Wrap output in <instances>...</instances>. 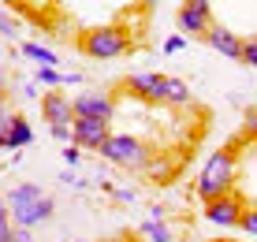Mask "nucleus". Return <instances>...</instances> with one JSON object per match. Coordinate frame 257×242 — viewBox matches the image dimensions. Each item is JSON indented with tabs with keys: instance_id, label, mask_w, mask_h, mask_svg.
<instances>
[{
	"instance_id": "1",
	"label": "nucleus",
	"mask_w": 257,
	"mask_h": 242,
	"mask_svg": "<svg viewBox=\"0 0 257 242\" xmlns=\"http://www.w3.org/2000/svg\"><path fill=\"white\" fill-rule=\"evenodd\" d=\"M8 212H12L15 227H38V223H49L52 212H56V201L52 194L41 190V183H19L8 190Z\"/></svg>"
},
{
	"instance_id": "2",
	"label": "nucleus",
	"mask_w": 257,
	"mask_h": 242,
	"mask_svg": "<svg viewBox=\"0 0 257 242\" xmlns=\"http://www.w3.org/2000/svg\"><path fill=\"white\" fill-rule=\"evenodd\" d=\"M231 186H235V149L224 146V149H216V153H209L205 164H201V172H198V198L212 201V198H220V194H227Z\"/></svg>"
},
{
	"instance_id": "3",
	"label": "nucleus",
	"mask_w": 257,
	"mask_h": 242,
	"mask_svg": "<svg viewBox=\"0 0 257 242\" xmlns=\"http://www.w3.org/2000/svg\"><path fill=\"white\" fill-rule=\"evenodd\" d=\"M108 164L116 168H149V160H153V153H149L146 146L135 138V134H108V138L101 142V149H97Z\"/></svg>"
},
{
	"instance_id": "4",
	"label": "nucleus",
	"mask_w": 257,
	"mask_h": 242,
	"mask_svg": "<svg viewBox=\"0 0 257 242\" xmlns=\"http://www.w3.org/2000/svg\"><path fill=\"white\" fill-rule=\"evenodd\" d=\"M82 52L93 60H116L131 52V38L119 26H93V30L82 34Z\"/></svg>"
},
{
	"instance_id": "5",
	"label": "nucleus",
	"mask_w": 257,
	"mask_h": 242,
	"mask_svg": "<svg viewBox=\"0 0 257 242\" xmlns=\"http://www.w3.org/2000/svg\"><path fill=\"white\" fill-rule=\"evenodd\" d=\"M242 209H246V201L238 198L235 190H227V194H220V198L205 201V220L212 223V227H238Z\"/></svg>"
},
{
	"instance_id": "6",
	"label": "nucleus",
	"mask_w": 257,
	"mask_h": 242,
	"mask_svg": "<svg viewBox=\"0 0 257 242\" xmlns=\"http://www.w3.org/2000/svg\"><path fill=\"white\" fill-rule=\"evenodd\" d=\"M108 119H90V115H75L71 119V142L82 149H101V142L108 138Z\"/></svg>"
},
{
	"instance_id": "7",
	"label": "nucleus",
	"mask_w": 257,
	"mask_h": 242,
	"mask_svg": "<svg viewBox=\"0 0 257 242\" xmlns=\"http://www.w3.org/2000/svg\"><path fill=\"white\" fill-rule=\"evenodd\" d=\"M127 89L138 97V101L164 104V75H157V71H138V75H131Z\"/></svg>"
},
{
	"instance_id": "8",
	"label": "nucleus",
	"mask_w": 257,
	"mask_h": 242,
	"mask_svg": "<svg viewBox=\"0 0 257 242\" xmlns=\"http://www.w3.org/2000/svg\"><path fill=\"white\" fill-rule=\"evenodd\" d=\"M75 115H90V119H112L116 115V101L108 93H78L71 101Z\"/></svg>"
},
{
	"instance_id": "9",
	"label": "nucleus",
	"mask_w": 257,
	"mask_h": 242,
	"mask_svg": "<svg viewBox=\"0 0 257 242\" xmlns=\"http://www.w3.org/2000/svg\"><path fill=\"white\" fill-rule=\"evenodd\" d=\"M41 115H45L49 127H71V119H75L71 97L67 93H45L41 97Z\"/></svg>"
},
{
	"instance_id": "10",
	"label": "nucleus",
	"mask_w": 257,
	"mask_h": 242,
	"mask_svg": "<svg viewBox=\"0 0 257 242\" xmlns=\"http://www.w3.org/2000/svg\"><path fill=\"white\" fill-rule=\"evenodd\" d=\"M201 38H205V45H209V49H216L220 56H227V60H242V38H238V34H231L227 26H209Z\"/></svg>"
},
{
	"instance_id": "11",
	"label": "nucleus",
	"mask_w": 257,
	"mask_h": 242,
	"mask_svg": "<svg viewBox=\"0 0 257 242\" xmlns=\"http://www.w3.org/2000/svg\"><path fill=\"white\" fill-rule=\"evenodd\" d=\"M30 142H34V127L23 119L19 112H15V115H12V123L0 131V149H12V153H15V149L30 146Z\"/></svg>"
},
{
	"instance_id": "12",
	"label": "nucleus",
	"mask_w": 257,
	"mask_h": 242,
	"mask_svg": "<svg viewBox=\"0 0 257 242\" xmlns=\"http://www.w3.org/2000/svg\"><path fill=\"white\" fill-rule=\"evenodd\" d=\"M179 30L187 34V38H201V34L212 26V15H201V12H190V8H179Z\"/></svg>"
},
{
	"instance_id": "13",
	"label": "nucleus",
	"mask_w": 257,
	"mask_h": 242,
	"mask_svg": "<svg viewBox=\"0 0 257 242\" xmlns=\"http://www.w3.org/2000/svg\"><path fill=\"white\" fill-rule=\"evenodd\" d=\"M164 104L187 108V104H190V86L183 82V78H168V75H164Z\"/></svg>"
},
{
	"instance_id": "14",
	"label": "nucleus",
	"mask_w": 257,
	"mask_h": 242,
	"mask_svg": "<svg viewBox=\"0 0 257 242\" xmlns=\"http://www.w3.org/2000/svg\"><path fill=\"white\" fill-rule=\"evenodd\" d=\"M23 56H26V60H34L38 67H56V64H60L56 52L45 49V45H38V41H23Z\"/></svg>"
},
{
	"instance_id": "15",
	"label": "nucleus",
	"mask_w": 257,
	"mask_h": 242,
	"mask_svg": "<svg viewBox=\"0 0 257 242\" xmlns=\"http://www.w3.org/2000/svg\"><path fill=\"white\" fill-rule=\"evenodd\" d=\"M138 235H142V238H149V242H175L172 227H168L164 220H146V223L138 227Z\"/></svg>"
},
{
	"instance_id": "16",
	"label": "nucleus",
	"mask_w": 257,
	"mask_h": 242,
	"mask_svg": "<svg viewBox=\"0 0 257 242\" xmlns=\"http://www.w3.org/2000/svg\"><path fill=\"white\" fill-rule=\"evenodd\" d=\"M38 82L41 86H64V71H56V67H38Z\"/></svg>"
},
{
	"instance_id": "17",
	"label": "nucleus",
	"mask_w": 257,
	"mask_h": 242,
	"mask_svg": "<svg viewBox=\"0 0 257 242\" xmlns=\"http://www.w3.org/2000/svg\"><path fill=\"white\" fill-rule=\"evenodd\" d=\"M238 227L246 231V235H257V205H246L242 216H238Z\"/></svg>"
},
{
	"instance_id": "18",
	"label": "nucleus",
	"mask_w": 257,
	"mask_h": 242,
	"mask_svg": "<svg viewBox=\"0 0 257 242\" xmlns=\"http://www.w3.org/2000/svg\"><path fill=\"white\" fill-rule=\"evenodd\" d=\"M12 212H8V201L0 198V242H8V235H12Z\"/></svg>"
},
{
	"instance_id": "19",
	"label": "nucleus",
	"mask_w": 257,
	"mask_h": 242,
	"mask_svg": "<svg viewBox=\"0 0 257 242\" xmlns=\"http://www.w3.org/2000/svg\"><path fill=\"white\" fill-rule=\"evenodd\" d=\"M238 64H246V67H257V38L242 41V60H238Z\"/></svg>"
},
{
	"instance_id": "20",
	"label": "nucleus",
	"mask_w": 257,
	"mask_h": 242,
	"mask_svg": "<svg viewBox=\"0 0 257 242\" xmlns=\"http://www.w3.org/2000/svg\"><path fill=\"white\" fill-rule=\"evenodd\" d=\"M161 49L168 52V56H175V52H183V49H187V34H172V38H168V41L161 45Z\"/></svg>"
},
{
	"instance_id": "21",
	"label": "nucleus",
	"mask_w": 257,
	"mask_h": 242,
	"mask_svg": "<svg viewBox=\"0 0 257 242\" xmlns=\"http://www.w3.org/2000/svg\"><path fill=\"white\" fill-rule=\"evenodd\" d=\"M60 157H64V164H67V168H75L78 160H82V146H75V142H67V146H64V153H60Z\"/></svg>"
},
{
	"instance_id": "22",
	"label": "nucleus",
	"mask_w": 257,
	"mask_h": 242,
	"mask_svg": "<svg viewBox=\"0 0 257 242\" xmlns=\"http://www.w3.org/2000/svg\"><path fill=\"white\" fill-rule=\"evenodd\" d=\"M0 34H4V38H15V34H19V26H15V19H12V15L4 12V8H0Z\"/></svg>"
},
{
	"instance_id": "23",
	"label": "nucleus",
	"mask_w": 257,
	"mask_h": 242,
	"mask_svg": "<svg viewBox=\"0 0 257 242\" xmlns=\"http://www.w3.org/2000/svg\"><path fill=\"white\" fill-rule=\"evenodd\" d=\"M183 8H190V12H201V15H212V0H183Z\"/></svg>"
},
{
	"instance_id": "24",
	"label": "nucleus",
	"mask_w": 257,
	"mask_h": 242,
	"mask_svg": "<svg viewBox=\"0 0 257 242\" xmlns=\"http://www.w3.org/2000/svg\"><path fill=\"white\" fill-rule=\"evenodd\" d=\"M12 115H15V112H12V101H8V97H0V131L12 123Z\"/></svg>"
},
{
	"instance_id": "25",
	"label": "nucleus",
	"mask_w": 257,
	"mask_h": 242,
	"mask_svg": "<svg viewBox=\"0 0 257 242\" xmlns=\"http://www.w3.org/2000/svg\"><path fill=\"white\" fill-rule=\"evenodd\" d=\"M242 131L250 134V138H257V108H250V112H246V123H242Z\"/></svg>"
},
{
	"instance_id": "26",
	"label": "nucleus",
	"mask_w": 257,
	"mask_h": 242,
	"mask_svg": "<svg viewBox=\"0 0 257 242\" xmlns=\"http://www.w3.org/2000/svg\"><path fill=\"white\" fill-rule=\"evenodd\" d=\"M8 242H34V235H30V227H12Z\"/></svg>"
},
{
	"instance_id": "27",
	"label": "nucleus",
	"mask_w": 257,
	"mask_h": 242,
	"mask_svg": "<svg viewBox=\"0 0 257 242\" xmlns=\"http://www.w3.org/2000/svg\"><path fill=\"white\" fill-rule=\"evenodd\" d=\"M60 183H64V186H75V190H82V186H86L82 179H75V172H71V168H67L64 175H60Z\"/></svg>"
},
{
	"instance_id": "28",
	"label": "nucleus",
	"mask_w": 257,
	"mask_h": 242,
	"mask_svg": "<svg viewBox=\"0 0 257 242\" xmlns=\"http://www.w3.org/2000/svg\"><path fill=\"white\" fill-rule=\"evenodd\" d=\"M49 131H52V138H56V142H64V146L71 142V127H49Z\"/></svg>"
},
{
	"instance_id": "29",
	"label": "nucleus",
	"mask_w": 257,
	"mask_h": 242,
	"mask_svg": "<svg viewBox=\"0 0 257 242\" xmlns=\"http://www.w3.org/2000/svg\"><path fill=\"white\" fill-rule=\"evenodd\" d=\"M64 86L71 89V86H82V75H78V71H67L64 75Z\"/></svg>"
},
{
	"instance_id": "30",
	"label": "nucleus",
	"mask_w": 257,
	"mask_h": 242,
	"mask_svg": "<svg viewBox=\"0 0 257 242\" xmlns=\"http://www.w3.org/2000/svg\"><path fill=\"white\" fill-rule=\"evenodd\" d=\"M8 89H12V78H8V71L0 67V97H8Z\"/></svg>"
},
{
	"instance_id": "31",
	"label": "nucleus",
	"mask_w": 257,
	"mask_h": 242,
	"mask_svg": "<svg viewBox=\"0 0 257 242\" xmlns=\"http://www.w3.org/2000/svg\"><path fill=\"white\" fill-rule=\"evenodd\" d=\"M112 194H116L119 201H135V190H112Z\"/></svg>"
},
{
	"instance_id": "32",
	"label": "nucleus",
	"mask_w": 257,
	"mask_h": 242,
	"mask_svg": "<svg viewBox=\"0 0 257 242\" xmlns=\"http://www.w3.org/2000/svg\"><path fill=\"white\" fill-rule=\"evenodd\" d=\"M157 4H161V0H142V8H157Z\"/></svg>"
},
{
	"instance_id": "33",
	"label": "nucleus",
	"mask_w": 257,
	"mask_h": 242,
	"mask_svg": "<svg viewBox=\"0 0 257 242\" xmlns=\"http://www.w3.org/2000/svg\"><path fill=\"white\" fill-rule=\"evenodd\" d=\"M108 242H127V238H108Z\"/></svg>"
},
{
	"instance_id": "34",
	"label": "nucleus",
	"mask_w": 257,
	"mask_h": 242,
	"mask_svg": "<svg viewBox=\"0 0 257 242\" xmlns=\"http://www.w3.org/2000/svg\"><path fill=\"white\" fill-rule=\"evenodd\" d=\"M220 242H235V238H220Z\"/></svg>"
},
{
	"instance_id": "35",
	"label": "nucleus",
	"mask_w": 257,
	"mask_h": 242,
	"mask_svg": "<svg viewBox=\"0 0 257 242\" xmlns=\"http://www.w3.org/2000/svg\"><path fill=\"white\" fill-rule=\"evenodd\" d=\"M75 242H86V238H75Z\"/></svg>"
}]
</instances>
